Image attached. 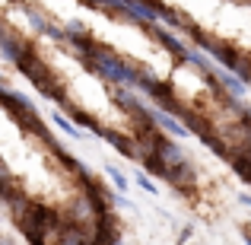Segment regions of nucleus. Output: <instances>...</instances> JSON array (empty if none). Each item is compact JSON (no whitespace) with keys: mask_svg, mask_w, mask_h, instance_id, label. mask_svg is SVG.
<instances>
[{"mask_svg":"<svg viewBox=\"0 0 251 245\" xmlns=\"http://www.w3.org/2000/svg\"><path fill=\"white\" fill-rule=\"evenodd\" d=\"M0 83H3V77H0Z\"/></svg>","mask_w":251,"mask_h":245,"instance_id":"nucleus-19","label":"nucleus"},{"mask_svg":"<svg viewBox=\"0 0 251 245\" xmlns=\"http://www.w3.org/2000/svg\"><path fill=\"white\" fill-rule=\"evenodd\" d=\"M16 6L23 10V16H25V23L32 26V29L38 32V35H45V38H51V42H57V45H64V26L57 23L51 13H45L42 6H35V3H29V0H16Z\"/></svg>","mask_w":251,"mask_h":245,"instance_id":"nucleus-2","label":"nucleus"},{"mask_svg":"<svg viewBox=\"0 0 251 245\" xmlns=\"http://www.w3.org/2000/svg\"><path fill=\"white\" fill-rule=\"evenodd\" d=\"M137 163H140V169H143V172H150L153 178H162V182H166V175H169V165L162 163L156 153H140V156H137Z\"/></svg>","mask_w":251,"mask_h":245,"instance_id":"nucleus-10","label":"nucleus"},{"mask_svg":"<svg viewBox=\"0 0 251 245\" xmlns=\"http://www.w3.org/2000/svg\"><path fill=\"white\" fill-rule=\"evenodd\" d=\"M51 121H54V124H57V128H61V131H64V134H67V137H74V140H83V137H86L83 131L76 128V124L70 121L67 115H64V111H54V115H51Z\"/></svg>","mask_w":251,"mask_h":245,"instance_id":"nucleus-11","label":"nucleus"},{"mask_svg":"<svg viewBox=\"0 0 251 245\" xmlns=\"http://www.w3.org/2000/svg\"><path fill=\"white\" fill-rule=\"evenodd\" d=\"M86 70H89L92 77H99L102 83L108 86H124V89H137V77H140L143 64L130 61V57H124L121 51L108 48V45L99 42L96 51H92V57H86L80 61Z\"/></svg>","mask_w":251,"mask_h":245,"instance_id":"nucleus-1","label":"nucleus"},{"mask_svg":"<svg viewBox=\"0 0 251 245\" xmlns=\"http://www.w3.org/2000/svg\"><path fill=\"white\" fill-rule=\"evenodd\" d=\"M226 163L232 165V172L242 178V182H245V185H251V153H245V150H232Z\"/></svg>","mask_w":251,"mask_h":245,"instance_id":"nucleus-9","label":"nucleus"},{"mask_svg":"<svg viewBox=\"0 0 251 245\" xmlns=\"http://www.w3.org/2000/svg\"><path fill=\"white\" fill-rule=\"evenodd\" d=\"M150 153H156L166 165H175V163H184V160H188L184 147L175 140V137H169V134H162V137H159V143H156V147L150 150Z\"/></svg>","mask_w":251,"mask_h":245,"instance_id":"nucleus-7","label":"nucleus"},{"mask_svg":"<svg viewBox=\"0 0 251 245\" xmlns=\"http://www.w3.org/2000/svg\"><path fill=\"white\" fill-rule=\"evenodd\" d=\"M153 121L159 124V131H162V134L175 137V140H181V137H188V128H184V124L178 121L175 115H169V111H162V109H153Z\"/></svg>","mask_w":251,"mask_h":245,"instance_id":"nucleus-8","label":"nucleus"},{"mask_svg":"<svg viewBox=\"0 0 251 245\" xmlns=\"http://www.w3.org/2000/svg\"><path fill=\"white\" fill-rule=\"evenodd\" d=\"M166 182H169V188L175 191L178 197H197V169H194V163L191 160H184V163H175V165H169V175H166Z\"/></svg>","mask_w":251,"mask_h":245,"instance_id":"nucleus-3","label":"nucleus"},{"mask_svg":"<svg viewBox=\"0 0 251 245\" xmlns=\"http://www.w3.org/2000/svg\"><path fill=\"white\" fill-rule=\"evenodd\" d=\"M105 175H108V178H111V185H115V188H118V191H121V194H124V191H127V188H130V178H127V175H124V172H121V169H118V165H105Z\"/></svg>","mask_w":251,"mask_h":245,"instance_id":"nucleus-12","label":"nucleus"},{"mask_svg":"<svg viewBox=\"0 0 251 245\" xmlns=\"http://www.w3.org/2000/svg\"><path fill=\"white\" fill-rule=\"evenodd\" d=\"M143 29H147V35L153 38V42H159L162 48H166L169 54L175 57V64H181V61H184V54H188V48H191V45L184 42V38H178V32L166 29L162 23H150V26H143Z\"/></svg>","mask_w":251,"mask_h":245,"instance_id":"nucleus-4","label":"nucleus"},{"mask_svg":"<svg viewBox=\"0 0 251 245\" xmlns=\"http://www.w3.org/2000/svg\"><path fill=\"white\" fill-rule=\"evenodd\" d=\"M10 121L16 124V128L23 131L25 137H35L38 143H42L45 137L51 134V131H48V124H45V118L38 115V109H29V111H16V115H10Z\"/></svg>","mask_w":251,"mask_h":245,"instance_id":"nucleus-5","label":"nucleus"},{"mask_svg":"<svg viewBox=\"0 0 251 245\" xmlns=\"http://www.w3.org/2000/svg\"><path fill=\"white\" fill-rule=\"evenodd\" d=\"M0 245H10V242H6V239H0Z\"/></svg>","mask_w":251,"mask_h":245,"instance_id":"nucleus-17","label":"nucleus"},{"mask_svg":"<svg viewBox=\"0 0 251 245\" xmlns=\"http://www.w3.org/2000/svg\"><path fill=\"white\" fill-rule=\"evenodd\" d=\"M245 86H248V89H251V80H248V83H245Z\"/></svg>","mask_w":251,"mask_h":245,"instance_id":"nucleus-18","label":"nucleus"},{"mask_svg":"<svg viewBox=\"0 0 251 245\" xmlns=\"http://www.w3.org/2000/svg\"><path fill=\"white\" fill-rule=\"evenodd\" d=\"M102 137L105 143H108L111 150H118V153L124 156V160H137L140 156V150H137V140L130 134H121V131H111V128H102Z\"/></svg>","mask_w":251,"mask_h":245,"instance_id":"nucleus-6","label":"nucleus"},{"mask_svg":"<svg viewBox=\"0 0 251 245\" xmlns=\"http://www.w3.org/2000/svg\"><path fill=\"white\" fill-rule=\"evenodd\" d=\"M239 204H245V207H251V194H248V191H242V194H239Z\"/></svg>","mask_w":251,"mask_h":245,"instance_id":"nucleus-15","label":"nucleus"},{"mask_svg":"<svg viewBox=\"0 0 251 245\" xmlns=\"http://www.w3.org/2000/svg\"><path fill=\"white\" fill-rule=\"evenodd\" d=\"M134 182L140 185L147 194H156V191H159V185L153 182V175H150V172H143V169H137V172H134Z\"/></svg>","mask_w":251,"mask_h":245,"instance_id":"nucleus-13","label":"nucleus"},{"mask_svg":"<svg viewBox=\"0 0 251 245\" xmlns=\"http://www.w3.org/2000/svg\"><path fill=\"white\" fill-rule=\"evenodd\" d=\"M191 236H194V226H184L181 233H178V245H184V242L191 239Z\"/></svg>","mask_w":251,"mask_h":245,"instance_id":"nucleus-14","label":"nucleus"},{"mask_svg":"<svg viewBox=\"0 0 251 245\" xmlns=\"http://www.w3.org/2000/svg\"><path fill=\"white\" fill-rule=\"evenodd\" d=\"M245 245H251V233H245Z\"/></svg>","mask_w":251,"mask_h":245,"instance_id":"nucleus-16","label":"nucleus"}]
</instances>
